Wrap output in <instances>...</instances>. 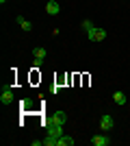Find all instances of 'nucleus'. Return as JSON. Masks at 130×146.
Wrapping results in <instances>:
<instances>
[{"label":"nucleus","mask_w":130,"mask_h":146,"mask_svg":"<svg viewBox=\"0 0 130 146\" xmlns=\"http://www.w3.org/2000/svg\"><path fill=\"white\" fill-rule=\"evenodd\" d=\"M87 37H89V42H102V39L106 37V31L104 29H95V26H93V29L87 33Z\"/></svg>","instance_id":"obj_1"},{"label":"nucleus","mask_w":130,"mask_h":146,"mask_svg":"<svg viewBox=\"0 0 130 146\" xmlns=\"http://www.w3.org/2000/svg\"><path fill=\"white\" fill-rule=\"evenodd\" d=\"M65 120H67V113H65V111H54V113L48 118L46 127H48V124H52V122H54V124H65Z\"/></svg>","instance_id":"obj_2"},{"label":"nucleus","mask_w":130,"mask_h":146,"mask_svg":"<svg viewBox=\"0 0 130 146\" xmlns=\"http://www.w3.org/2000/svg\"><path fill=\"white\" fill-rule=\"evenodd\" d=\"M46 135H52V137H61L63 135V124H48L46 127Z\"/></svg>","instance_id":"obj_3"},{"label":"nucleus","mask_w":130,"mask_h":146,"mask_svg":"<svg viewBox=\"0 0 130 146\" xmlns=\"http://www.w3.org/2000/svg\"><path fill=\"white\" fill-rule=\"evenodd\" d=\"M59 11H61V7H59L56 0H48V2H46V13H48V15H56Z\"/></svg>","instance_id":"obj_4"},{"label":"nucleus","mask_w":130,"mask_h":146,"mask_svg":"<svg viewBox=\"0 0 130 146\" xmlns=\"http://www.w3.org/2000/svg\"><path fill=\"white\" fill-rule=\"evenodd\" d=\"M113 124H115V122H113V118L108 116V113H106V116H102V120H100V129H102V131H111Z\"/></svg>","instance_id":"obj_5"},{"label":"nucleus","mask_w":130,"mask_h":146,"mask_svg":"<svg viewBox=\"0 0 130 146\" xmlns=\"http://www.w3.org/2000/svg\"><path fill=\"white\" fill-rule=\"evenodd\" d=\"M13 100H15V96H13L11 90H5L2 94H0V103H2V105H11Z\"/></svg>","instance_id":"obj_6"},{"label":"nucleus","mask_w":130,"mask_h":146,"mask_svg":"<svg viewBox=\"0 0 130 146\" xmlns=\"http://www.w3.org/2000/svg\"><path fill=\"white\" fill-rule=\"evenodd\" d=\"M108 142H111V140H108L106 135H95V137L91 140V144L93 146H108Z\"/></svg>","instance_id":"obj_7"},{"label":"nucleus","mask_w":130,"mask_h":146,"mask_svg":"<svg viewBox=\"0 0 130 146\" xmlns=\"http://www.w3.org/2000/svg\"><path fill=\"white\" fill-rule=\"evenodd\" d=\"M72 144H74V137H72V135L63 133L61 137H59V146H72Z\"/></svg>","instance_id":"obj_8"},{"label":"nucleus","mask_w":130,"mask_h":146,"mask_svg":"<svg viewBox=\"0 0 130 146\" xmlns=\"http://www.w3.org/2000/svg\"><path fill=\"white\" fill-rule=\"evenodd\" d=\"M18 24L22 26V31H26V33H31V31H33V24H31V22H28V20H24V18H22V15H20V18H18Z\"/></svg>","instance_id":"obj_9"},{"label":"nucleus","mask_w":130,"mask_h":146,"mask_svg":"<svg viewBox=\"0 0 130 146\" xmlns=\"http://www.w3.org/2000/svg\"><path fill=\"white\" fill-rule=\"evenodd\" d=\"M113 98H115V103H117V105H126V94H124V92H115Z\"/></svg>","instance_id":"obj_10"},{"label":"nucleus","mask_w":130,"mask_h":146,"mask_svg":"<svg viewBox=\"0 0 130 146\" xmlns=\"http://www.w3.org/2000/svg\"><path fill=\"white\" fill-rule=\"evenodd\" d=\"M46 146H59V137H52V135H46V140H43Z\"/></svg>","instance_id":"obj_11"},{"label":"nucleus","mask_w":130,"mask_h":146,"mask_svg":"<svg viewBox=\"0 0 130 146\" xmlns=\"http://www.w3.org/2000/svg\"><path fill=\"white\" fill-rule=\"evenodd\" d=\"M33 55H35V59H43V57H46V48H35Z\"/></svg>","instance_id":"obj_12"},{"label":"nucleus","mask_w":130,"mask_h":146,"mask_svg":"<svg viewBox=\"0 0 130 146\" xmlns=\"http://www.w3.org/2000/svg\"><path fill=\"white\" fill-rule=\"evenodd\" d=\"M33 107V100L31 98H24V100H22V109H31Z\"/></svg>","instance_id":"obj_13"},{"label":"nucleus","mask_w":130,"mask_h":146,"mask_svg":"<svg viewBox=\"0 0 130 146\" xmlns=\"http://www.w3.org/2000/svg\"><path fill=\"white\" fill-rule=\"evenodd\" d=\"M82 29H85L87 33H89V31L93 29V24H91V22H89V20H85V22H82Z\"/></svg>","instance_id":"obj_14"},{"label":"nucleus","mask_w":130,"mask_h":146,"mask_svg":"<svg viewBox=\"0 0 130 146\" xmlns=\"http://www.w3.org/2000/svg\"><path fill=\"white\" fill-rule=\"evenodd\" d=\"M41 63H43V59H35V61H33V68L37 70V68H41Z\"/></svg>","instance_id":"obj_15"},{"label":"nucleus","mask_w":130,"mask_h":146,"mask_svg":"<svg viewBox=\"0 0 130 146\" xmlns=\"http://www.w3.org/2000/svg\"><path fill=\"white\" fill-rule=\"evenodd\" d=\"M0 2H2V5H5V2H7V0H0Z\"/></svg>","instance_id":"obj_16"}]
</instances>
